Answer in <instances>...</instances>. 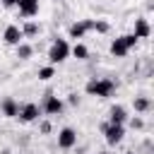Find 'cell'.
Returning <instances> with one entry per match:
<instances>
[{
	"mask_svg": "<svg viewBox=\"0 0 154 154\" xmlns=\"http://www.w3.org/2000/svg\"><path fill=\"white\" fill-rule=\"evenodd\" d=\"M116 82L113 79H89L87 82V87H84V91L89 94V96H99V99H111L113 94H116Z\"/></svg>",
	"mask_w": 154,
	"mask_h": 154,
	"instance_id": "cell-1",
	"label": "cell"
},
{
	"mask_svg": "<svg viewBox=\"0 0 154 154\" xmlns=\"http://www.w3.org/2000/svg\"><path fill=\"white\" fill-rule=\"evenodd\" d=\"M67 58H70V43H67L65 38H55V41L51 43V48H48V60H51V65L65 63Z\"/></svg>",
	"mask_w": 154,
	"mask_h": 154,
	"instance_id": "cell-2",
	"label": "cell"
},
{
	"mask_svg": "<svg viewBox=\"0 0 154 154\" xmlns=\"http://www.w3.org/2000/svg\"><path fill=\"white\" fill-rule=\"evenodd\" d=\"M101 132H103V137H106V142L111 144V147H116V144H120L123 142V137H125V125H118V123H101Z\"/></svg>",
	"mask_w": 154,
	"mask_h": 154,
	"instance_id": "cell-3",
	"label": "cell"
},
{
	"mask_svg": "<svg viewBox=\"0 0 154 154\" xmlns=\"http://www.w3.org/2000/svg\"><path fill=\"white\" fill-rule=\"evenodd\" d=\"M38 116H41V106L38 103H22L19 106V113H17V118L22 120V123H34V120H38Z\"/></svg>",
	"mask_w": 154,
	"mask_h": 154,
	"instance_id": "cell-4",
	"label": "cell"
},
{
	"mask_svg": "<svg viewBox=\"0 0 154 154\" xmlns=\"http://www.w3.org/2000/svg\"><path fill=\"white\" fill-rule=\"evenodd\" d=\"M63 108H65L63 99H58V96H53V94H46V101H43V106H41V111H43L46 116H60Z\"/></svg>",
	"mask_w": 154,
	"mask_h": 154,
	"instance_id": "cell-5",
	"label": "cell"
},
{
	"mask_svg": "<svg viewBox=\"0 0 154 154\" xmlns=\"http://www.w3.org/2000/svg\"><path fill=\"white\" fill-rule=\"evenodd\" d=\"M94 29V19H79V22H72L70 24V29H67V34H70V38H82L87 31H91Z\"/></svg>",
	"mask_w": 154,
	"mask_h": 154,
	"instance_id": "cell-6",
	"label": "cell"
},
{
	"mask_svg": "<svg viewBox=\"0 0 154 154\" xmlns=\"http://www.w3.org/2000/svg\"><path fill=\"white\" fill-rule=\"evenodd\" d=\"M75 144H77V132L72 128H63L58 132V147L60 149H72Z\"/></svg>",
	"mask_w": 154,
	"mask_h": 154,
	"instance_id": "cell-7",
	"label": "cell"
},
{
	"mask_svg": "<svg viewBox=\"0 0 154 154\" xmlns=\"http://www.w3.org/2000/svg\"><path fill=\"white\" fill-rule=\"evenodd\" d=\"M22 29L17 26V24H10V26H5V31H2V41L7 43V46H17V43H22Z\"/></svg>",
	"mask_w": 154,
	"mask_h": 154,
	"instance_id": "cell-8",
	"label": "cell"
},
{
	"mask_svg": "<svg viewBox=\"0 0 154 154\" xmlns=\"http://www.w3.org/2000/svg\"><path fill=\"white\" fill-rule=\"evenodd\" d=\"M17 7H19V14L24 19L38 14V0H17Z\"/></svg>",
	"mask_w": 154,
	"mask_h": 154,
	"instance_id": "cell-9",
	"label": "cell"
},
{
	"mask_svg": "<svg viewBox=\"0 0 154 154\" xmlns=\"http://www.w3.org/2000/svg\"><path fill=\"white\" fill-rule=\"evenodd\" d=\"M125 120H128V111H125V106H120V103L111 106V111H108V123L125 125Z\"/></svg>",
	"mask_w": 154,
	"mask_h": 154,
	"instance_id": "cell-10",
	"label": "cell"
},
{
	"mask_svg": "<svg viewBox=\"0 0 154 154\" xmlns=\"http://www.w3.org/2000/svg\"><path fill=\"white\" fill-rule=\"evenodd\" d=\"M108 51H111V55H113V58H125V55L130 53V48H128V43L123 41V36L113 38V41H111V48H108Z\"/></svg>",
	"mask_w": 154,
	"mask_h": 154,
	"instance_id": "cell-11",
	"label": "cell"
},
{
	"mask_svg": "<svg viewBox=\"0 0 154 154\" xmlns=\"http://www.w3.org/2000/svg\"><path fill=\"white\" fill-rule=\"evenodd\" d=\"M137 38H149V34H152V26H149V22L144 19V17H140V19H135V31H132Z\"/></svg>",
	"mask_w": 154,
	"mask_h": 154,
	"instance_id": "cell-12",
	"label": "cell"
},
{
	"mask_svg": "<svg viewBox=\"0 0 154 154\" xmlns=\"http://www.w3.org/2000/svg\"><path fill=\"white\" fill-rule=\"evenodd\" d=\"M0 111H2L5 118H17V113H19V103H17L14 99H5V101L0 103Z\"/></svg>",
	"mask_w": 154,
	"mask_h": 154,
	"instance_id": "cell-13",
	"label": "cell"
},
{
	"mask_svg": "<svg viewBox=\"0 0 154 154\" xmlns=\"http://www.w3.org/2000/svg\"><path fill=\"white\" fill-rule=\"evenodd\" d=\"M70 55H75L77 60H87L89 58V48L84 43H75V46H70Z\"/></svg>",
	"mask_w": 154,
	"mask_h": 154,
	"instance_id": "cell-14",
	"label": "cell"
},
{
	"mask_svg": "<svg viewBox=\"0 0 154 154\" xmlns=\"http://www.w3.org/2000/svg\"><path fill=\"white\" fill-rule=\"evenodd\" d=\"M19 29H22V36H24V38H34V36L41 31V26H38L36 22H26V24L19 26Z\"/></svg>",
	"mask_w": 154,
	"mask_h": 154,
	"instance_id": "cell-15",
	"label": "cell"
},
{
	"mask_svg": "<svg viewBox=\"0 0 154 154\" xmlns=\"http://www.w3.org/2000/svg\"><path fill=\"white\" fill-rule=\"evenodd\" d=\"M14 48H17V58H19V60H29V58H31V53H34V48H31L29 43H24V41H22V43H17Z\"/></svg>",
	"mask_w": 154,
	"mask_h": 154,
	"instance_id": "cell-16",
	"label": "cell"
},
{
	"mask_svg": "<svg viewBox=\"0 0 154 154\" xmlns=\"http://www.w3.org/2000/svg\"><path fill=\"white\" fill-rule=\"evenodd\" d=\"M149 108H152V101L147 96H135V111L137 113H147Z\"/></svg>",
	"mask_w": 154,
	"mask_h": 154,
	"instance_id": "cell-17",
	"label": "cell"
},
{
	"mask_svg": "<svg viewBox=\"0 0 154 154\" xmlns=\"http://www.w3.org/2000/svg\"><path fill=\"white\" fill-rule=\"evenodd\" d=\"M53 77H55V65H46V67H38V79L48 82V79H53Z\"/></svg>",
	"mask_w": 154,
	"mask_h": 154,
	"instance_id": "cell-18",
	"label": "cell"
},
{
	"mask_svg": "<svg viewBox=\"0 0 154 154\" xmlns=\"http://www.w3.org/2000/svg\"><path fill=\"white\" fill-rule=\"evenodd\" d=\"M111 29V24L108 22H103V19H94V31H99V34H106Z\"/></svg>",
	"mask_w": 154,
	"mask_h": 154,
	"instance_id": "cell-19",
	"label": "cell"
},
{
	"mask_svg": "<svg viewBox=\"0 0 154 154\" xmlns=\"http://www.w3.org/2000/svg\"><path fill=\"white\" fill-rule=\"evenodd\" d=\"M123 41H125V43H128V48H135V46H137V41H140V38H137V36H135V34H123Z\"/></svg>",
	"mask_w": 154,
	"mask_h": 154,
	"instance_id": "cell-20",
	"label": "cell"
},
{
	"mask_svg": "<svg viewBox=\"0 0 154 154\" xmlns=\"http://www.w3.org/2000/svg\"><path fill=\"white\" fill-rule=\"evenodd\" d=\"M130 128H132V130H142V128H144V120H142L140 116H135V118H130Z\"/></svg>",
	"mask_w": 154,
	"mask_h": 154,
	"instance_id": "cell-21",
	"label": "cell"
},
{
	"mask_svg": "<svg viewBox=\"0 0 154 154\" xmlns=\"http://www.w3.org/2000/svg\"><path fill=\"white\" fill-rule=\"evenodd\" d=\"M38 130H41L43 135H48V132H51V123H48V120H43V123L38 125Z\"/></svg>",
	"mask_w": 154,
	"mask_h": 154,
	"instance_id": "cell-22",
	"label": "cell"
},
{
	"mask_svg": "<svg viewBox=\"0 0 154 154\" xmlns=\"http://www.w3.org/2000/svg\"><path fill=\"white\" fill-rule=\"evenodd\" d=\"M67 103H70V106H77V103H79V96H77V94H70V96H67Z\"/></svg>",
	"mask_w": 154,
	"mask_h": 154,
	"instance_id": "cell-23",
	"label": "cell"
},
{
	"mask_svg": "<svg viewBox=\"0 0 154 154\" xmlns=\"http://www.w3.org/2000/svg\"><path fill=\"white\" fill-rule=\"evenodd\" d=\"M2 7H17V0H0Z\"/></svg>",
	"mask_w": 154,
	"mask_h": 154,
	"instance_id": "cell-24",
	"label": "cell"
},
{
	"mask_svg": "<svg viewBox=\"0 0 154 154\" xmlns=\"http://www.w3.org/2000/svg\"><path fill=\"white\" fill-rule=\"evenodd\" d=\"M99 154H111V152H99Z\"/></svg>",
	"mask_w": 154,
	"mask_h": 154,
	"instance_id": "cell-25",
	"label": "cell"
},
{
	"mask_svg": "<svg viewBox=\"0 0 154 154\" xmlns=\"http://www.w3.org/2000/svg\"><path fill=\"white\" fill-rule=\"evenodd\" d=\"M125 154H135V152H125Z\"/></svg>",
	"mask_w": 154,
	"mask_h": 154,
	"instance_id": "cell-26",
	"label": "cell"
}]
</instances>
